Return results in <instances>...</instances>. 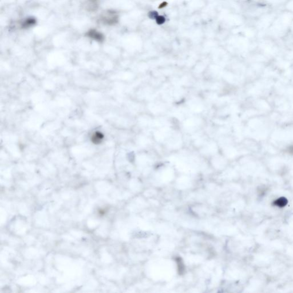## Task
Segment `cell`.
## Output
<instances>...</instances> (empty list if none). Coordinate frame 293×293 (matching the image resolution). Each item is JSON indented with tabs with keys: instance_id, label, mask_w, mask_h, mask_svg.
<instances>
[{
	"instance_id": "1",
	"label": "cell",
	"mask_w": 293,
	"mask_h": 293,
	"mask_svg": "<svg viewBox=\"0 0 293 293\" xmlns=\"http://www.w3.org/2000/svg\"><path fill=\"white\" fill-rule=\"evenodd\" d=\"M104 20V22L108 24L109 25H113L117 23L119 20V15L114 11H109L108 13H106L105 16L103 18Z\"/></svg>"
},
{
	"instance_id": "4",
	"label": "cell",
	"mask_w": 293,
	"mask_h": 293,
	"mask_svg": "<svg viewBox=\"0 0 293 293\" xmlns=\"http://www.w3.org/2000/svg\"><path fill=\"white\" fill-rule=\"evenodd\" d=\"M288 203V200L285 197H280L274 202V204L277 207H285Z\"/></svg>"
},
{
	"instance_id": "6",
	"label": "cell",
	"mask_w": 293,
	"mask_h": 293,
	"mask_svg": "<svg viewBox=\"0 0 293 293\" xmlns=\"http://www.w3.org/2000/svg\"><path fill=\"white\" fill-rule=\"evenodd\" d=\"M288 151H289L290 153H293V146H290V147L288 148Z\"/></svg>"
},
{
	"instance_id": "5",
	"label": "cell",
	"mask_w": 293,
	"mask_h": 293,
	"mask_svg": "<svg viewBox=\"0 0 293 293\" xmlns=\"http://www.w3.org/2000/svg\"><path fill=\"white\" fill-rule=\"evenodd\" d=\"M102 135L101 134H99L98 133H96V135H95V136L93 137V140H96V143H97V141H99L100 142V140L102 139Z\"/></svg>"
},
{
	"instance_id": "3",
	"label": "cell",
	"mask_w": 293,
	"mask_h": 293,
	"mask_svg": "<svg viewBox=\"0 0 293 293\" xmlns=\"http://www.w3.org/2000/svg\"><path fill=\"white\" fill-rule=\"evenodd\" d=\"M35 19L33 18H28L25 20L21 22V28H30L31 26H33L35 24Z\"/></svg>"
},
{
	"instance_id": "2",
	"label": "cell",
	"mask_w": 293,
	"mask_h": 293,
	"mask_svg": "<svg viewBox=\"0 0 293 293\" xmlns=\"http://www.w3.org/2000/svg\"><path fill=\"white\" fill-rule=\"evenodd\" d=\"M88 36L96 41H102L104 40V35L100 32L95 29H91L88 32Z\"/></svg>"
}]
</instances>
